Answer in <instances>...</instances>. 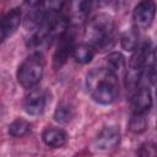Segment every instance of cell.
<instances>
[{"instance_id": "cell-1", "label": "cell", "mask_w": 157, "mask_h": 157, "mask_svg": "<svg viewBox=\"0 0 157 157\" xmlns=\"http://www.w3.org/2000/svg\"><path fill=\"white\" fill-rule=\"evenodd\" d=\"M86 88L99 104H112L119 96L118 76L107 67L92 69L86 76Z\"/></svg>"}, {"instance_id": "cell-2", "label": "cell", "mask_w": 157, "mask_h": 157, "mask_svg": "<svg viewBox=\"0 0 157 157\" xmlns=\"http://www.w3.org/2000/svg\"><path fill=\"white\" fill-rule=\"evenodd\" d=\"M114 38V21L108 13H98L93 16L86 25V43L94 49L104 50L109 48Z\"/></svg>"}, {"instance_id": "cell-3", "label": "cell", "mask_w": 157, "mask_h": 157, "mask_svg": "<svg viewBox=\"0 0 157 157\" xmlns=\"http://www.w3.org/2000/svg\"><path fill=\"white\" fill-rule=\"evenodd\" d=\"M69 28V20L65 16H53L45 20L36 31V33L28 40V48L33 52L47 49L53 44L54 40L59 39Z\"/></svg>"}, {"instance_id": "cell-4", "label": "cell", "mask_w": 157, "mask_h": 157, "mask_svg": "<svg viewBox=\"0 0 157 157\" xmlns=\"http://www.w3.org/2000/svg\"><path fill=\"white\" fill-rule=\"evenodd\" d=\"M44 59L42 53L33 52L17 69V81L25 88H33L43 77Z\"/></svg>"}, {"instance_id": "cell-5", "label": "cell", "mask_w": 157, "mask_h": 157, "mask_svg": "<svg viewBox=\"0 0 157 157\" xmlns=\"http://www.w3.org/2000/svg\"><path fill=\"white\" fill-rule=\"evenodd\" d=\"M150 47H151L150 42L145 40L144 43L137 45V48L132 52V55L130 56L129 67L125 74V85L126 88H129L130 91L137 88L139 86L141 71L144 66L147 64V59L150 55Z\"/></svg>"}, {"instance_id": "cell-6", "label": "cell", "mask_w": 157, "mask_h": 157, "mask_svg": "<svg viewBox=\"0 0 157 157\" xmlns=\"http://www.w3.org/2000/svg\"><path fill=\"white\" fill-rule=\"evenodd\" d=\"M76 39V29L75 28H67L66 32L58 39V45L53 55V66L54 69H60L70 55H72V52L76 47L75 43Z\"/></svg>"}, {"instance_id": "cell-7", "label": "cell", "mask_w": 157, "mask_h": 157, "mask_svg": "<svg viewBox=\"0 0 157 157\" xmlns=\"http://www.w3.org/2000/svg\"><path fill=\"white\" fill-rule=\"evenodd\" d=\"M156 13V4L153 0H141L134 9L132 17L137 28H147L152 23Z\"/></svg>"}, {"instance_id": "cell-8", "label": "cell", "mask_w": 157, "mask_h": 157, "mask_svg": "<svg viewBox=\"0 0 157 157\" xmlns=\"http://www.w3.org/2000/svg\"><path fill=\"white\" fill-rule=\"evenodd\" d=\"M120 141V131L115 125L104 126L94 140V147L99 151L114 150Z\"/></svg>"}, {"instance_id": "cell-9", "label": "cell", "mask_w": 157, "mask_h": 157, "mask_svg": "<svg viewBox=\"0 0 157 157\" xmlns=\"http://www.w3.org/2000/svg\"><path fill=\"white\" fill-rule=\"evenodd\" d=\"M47 105V94L40 88H31L25 99V110L29 115H40Z\"/></svg>"}, {"instance_id": "cell-10", "label": "cell", "mask_w": 157, "mask_h": 157, "mask_svg": "<svg viewBox=\"0 0 157 157\" xmlns=\"http://www.w3.org/2000/svg\"><path fill=\"white\" fill-rule=\"evenodd\" d=\"M152 107V96L151 91L147 87L136 88L135 93L131 97V109L136 114H147Z\"/></svg>"}, {"instance_id": "cell-11", "label": "cell", "mask_w": 157, "mask_h": 157, "mask_svg": "<svg viewBox=\"0 0 157 157\" xmlns=\"http://www.w3.org/2000/svg\"><path fill=\"white\" fill-rule=\"evenodd\" d=\"M22 20V12L18 7L10 10L1 21V40H6L10 38L18 28Z\"/></svg>"}, {"instance_id": "cell-12", "label": "cell", "mask_w": 157, "mask_h": 157, "mask_svg": "<svg viewBox=\"0 0 157 157\" xmlns=\"http://www.w3.org/2000/svg\"><path fill=\"white\" fill-rule=\"evenodd\" d=\"M66 139V132L59 128H45L42 132V140L49 147H61L65 145Z\"/></svg>"}, {"instance_id": "cell-13", "label": "cell", "mask_w": 157, "mask_h": 157, "mask_svg": "<svg viewBox=\"0 0 157 157\" xmlns=\"http://www.w3.org/2000/svg\"><path fill=\"white\" fill-rule=\"evenodd\" d=\"M140 34H139V28L136 26L131 27L130 29H128L120 38V45L124 50L126 52H134L137 45L140 44L139 42Z\"/></svg>"}, {"instance_id": "cell-14", "label": "cell", "mask_w": 157, "mask_h": 157, "mask_svg": "<svg viewBox=\"0 0 157 157\" xmlns=\"http://www.w3.org/2000/svg\"><path fill=\"white\" fill-rule=\"evenodd\" d=\"M72 56L80 64H88L94 56V48L87 43L77 44L72 52Z\"/></svg>"}, {"instance_id": "cell-15", "label": "cell", "mask_w": 157, "mask_h": 157, "mask_svg": "<svg viewBox=\"0 0 157 157\" xmlns=\"http://www.w3.org/2000/svg\"><path fill=\"white\" fill-rule=\"evenodd\" d=\"M105 64L107 69L113 71L117 76H119L125 70V58L119 52H113L108 54V56L105 58Z\"/></svg>"}, {"instance_id": "cell-16", "label": "cell", "mask_w": 157, "mask_h": 157, "mask_svg": "<svg viewBox=\"0 0 157 157\" xmlns=\"http://www.w3.org/2000/svg\"><path fill=\"white\" fill-rule=\"evenodd\" d=\"M157 82V70L155 65L146 64L141 71L140 80H139V87H147L150 88Z\"/></svg>"}, {"instance_id": "cell-17", "label": "cell", "mask_w": 157, "mask_h": 157, "mask_svg": "<svg viewBox=\"0 0 157 157\" xmlns=\"http://www.w3.org/2000/svg\"><path fill=\"white\" fill-rule=\"evenodd\" d=\"M65 1L66 0H43L39 9L44 16V20H48V18L55 16L61 10Z\"/></svg>"}, {"instance_id": "cell-18", "label": "cell", "mask_w": 157, "mask_h": 157, "mask_svg": "<svg viewBox=\"0 0 157 157\" xmlns=\"http://www.w3.org/2000/svg\"><path fill=\"white\" fill-rule=\"evenodd\" d=\"M31 131V124L26 119L17 118L9 125V134L13 137H21Z\"/></svg>"}, {"instance_id": "cell-19", "label": "cell", "mask_w": 157, "mask_h": 157, "mask_svg": "<svg viewBox=\"0 0 157 157\" xmlns=\"http://www.w3.org/2000/svg\"><path fill=\"white\" fill-rule=\"evenodd\" d=\"M147 126V120H146V114H136L132 113L131 119L129 121V128L132 132H142L145 131Z\"/></svg>"}, {"instance_id": "cell-20", "label": "cell", "mask_w": 157, "mask_h": 157, "mask_svg": "<svg viewBox=\"0 0 157 157\" xmlns=\"http://www.w3.org/2000/svg\"><path fill=\"white\" fill-rule=\"evenodd\" d=\"M72 115H74L72 108H70L69 105H59L54 113V119L58 123L65 124V123H69L71 120Z\"/></svg>"}, {"instance_id": "cell-21", "label": "cell", "mask_w": 157, "mask_h": 157, "mask_svg": "<svg viewBox=\"0 0 157 157\" xmlns=\"http://www.w3.org/2000/svg\"><path fill=\"white\" fill-rule=\"evenodd\" d=\"M74 6H75V12L78 16H86L92 9H94L92 0H75Z\"/></svg>"}, {"instance_id": "cell-22", "label": "cell", "mask_w": 157, "mask_h": 157, "mask_svg": "<svg viewBox=\"0 0 157 157\" xmlns=\"http://www.w3.org/2000/svg\"><path fill=\"white\" fill-rule=\"evenodd\" d=\"M137 153L141 155V156H155V155L157 153V151H156V147H155L153 145H151V144H145V145H142V146L140 147V150H139Z\"/></svg>"}, {"instance_id": "cell-23", "label": "cell", "mask_w": 157, "mask_h": 157, "mask_svg": "<svg viewBox=\"0 0 157 157\" xmlns=\"http://www.w3.org/2000/svg\"><path fill=\"white\" fill-rule=\"evenodd\" d=\"M92 1L94 7H103V6H107L112 0H92Z\"/></svg>"}, {"instance_id": "cell-24", "label": "cell", "mask_w": 157, "mask_h": 157, "mask_svg": "<svg viewBox=\"0 0 157 157\" xmlns=\"http://www.w3.org/2000/svg\"><path fill=\"white\" fill-rule=\"evenodd\" d=\"M153 61H155V64L157 65V47H156L155 50H153Z\"/></svg>"}, {"instance_id": "cell-25", "label": "cell", "mask_w": 157, "mask_h": 157, "mask_svg": "<svg viewBox=\"0 0 157 157\" xmlns=\"http://www.w3.org/2000/svg\"><path fill=\"white\" fill-rule=\"evenodd\" d=\"M156 96H157V90H156Z\"/></svg>"}, {"instance_id": "cell-26", "label": "cell", "mask_w": 157, "mask_h": 157, "mask_svg": "<svg viewBox=\"0 0 157 157\" xmlns=\"http://www.w3.org/2000/svg\"><path fill=\"white\" fill-rule=\"evenodd\" d=\"M25 1H26V0H25Z\"/></svg>"}]
</instances>
